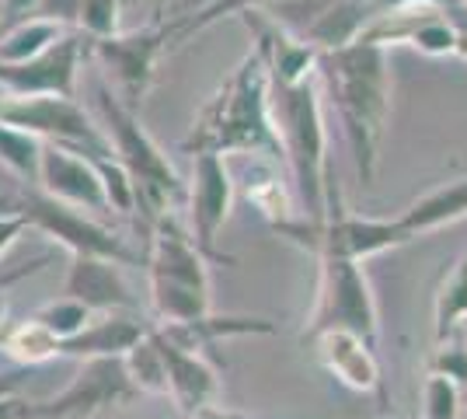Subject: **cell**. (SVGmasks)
Wrapping results in <instances>:
<instances>
[{"mask_svg":"<svg viewBox=\"0 0 467 419\" xmlns=\"http://www.w3.org/2000/svg\"><path fill=\"white\" fill-rule=\"evenodd\" d=\"M321 91L335 101L342 133L349 140L352 164L363 185H373L380 164V140L390 112V70L388 49L359 39L346 49L321 53L317 60Z\"/></svg>","mask_w":467,"mask_h":419,"instance_id":"1","label":"cell"},{"mask_svg":"<svg viewBox=\"0 0 467 419\" xmlns=\"http://www.w3.org/2000/svg\"><path fill=\"white\" fill-rule=\"evenodd\" d=\"M273 84L269 70L258 49H248V57L234 67V74L220 88L202 112L195 116L189 137L182 147L189 154H254V158H283L279 133L273 122Z\"/></svg>","mask_w":467,"mask_h":419,"instance_id":"2","label":"cell"},{"mask_svg":"<svg viewBox=\"0 0 467 419\" xmlns=\"http://www.w3.org/2000/svg\"><path fill=\"white\" fill-rule=\"evenodd\" d=\"M273 122L279 133L283 158L290 164L296 200L304 206V220H325L328 206V130L321 105V78L275 88L273 84Z\"/></svg>","mask_w":467,"mask_h":419,"instance_id":"3","label":"cell"},{"mask_svg":"<svg viewBox=\"0 0 467 419\" xmlns=\"http://www.w3.org/2000/svg\"><path fill=\"white\" fill-rule=\"evenodd\" d=\"M147 277L150 304L161 315V325L210 315V259L195 248L192 235H185L171 217H161L154 224Z\"/></svg>","mask_w":467,"mask_h":419,"instance_id":"4","label":"cell"},{"mask_svg":"<svg viewBox=\"0 0 467 419\" xmlns=\"http://www.w3.org/2000/svg\"><path fill=\"white\" fill-rule=\"evenodd\" d=\"M98 116H101V130L109 137L112 154L126 168V175L137 189V210H147L150 224L168 217V206L178 200L182 182H178L175 168L168 164V158L161 154V147L140 126L137 112L126 109L105 80L98 84Z\"/></svg>","mask_w":467,"mask_h":419,"instance_id":"5","label":"cell"},{"mask_svg":"<svg viewBox=\"0 0 467 419\" xmlns=\"http://www.w3.org/2000/svg\"><path fill=\"white\" fill-rule=\"evenodd\" d=\"M317 266V298H314L311 319L304 329V342L317 340L325 332H352L359 340L377 346L380 319H377V298L363 262L321 256Z\"/></svg>","mask_w":467,"mask_h":419,"instance_id":"6","label":"cell"},{"mask_svg":"<svg viewBox=\"0 0 467 419\" xmlns=\"http://www.w3.org/2000/svg\"><path fill=\"white\" fill-rule=\"evenodd\" d=\"M273 231L296 248L317 256V259L335 256V259L349 262H367L370 256L401 248L411 241V235L398 217H346L338 210H331L325 220L293 217L286 224H275Z\"/></svg>","mask_w":467,"mask_h":419,"instance_id":"7","label":"cell"},{"mask_svg":"<svg viewBox=\"0 0 467 419\" xmlns=\"http://www.w3.org/2000/svg\"><path fill=\"white\" fill-rule=\"evenodd\" d=\"M0 122L18 126L25 133L39 137L42 143H59L70 147L84 158L105 161L116 158L105 130L98 126L84 105L74 99H57V95H42V99H0Z\"/></svg>","mask_w":467,"mask_h":419,"instance_id":"8","label":"cell"},{"mask_svg":"<svg viewBox=\"0 0 467 419\" xmlns=\"http://www.w3.org/2000/svg\"><path fill=\"white\" fill-rule=\"evenodd\" d=\"M18 214L28 220V227H36L42 235L57 238L63 248H70L74 256H91V259H112L119 266H133L140 256L119 238L116 231L101 227L91 214L74 210L67 203H57L49 196H42L39 189H28L25 196H18Z\"/></svg>","mask_w":467,"mask_h":419,"instance_id":"9","label":"cell"},{"mask_svg":"<svg viewBox=\"0 0 467 419\" xmlns=\"http://www.w3.org/2000/svg\"><path fill=\"white\" fill-rule=\"evenodd\" d=\"M137 384L130 381V371L122 357L80 360V371L74 381L46 402L32 405L36 419H95L105 413H116L137 399Z\"/></svg>","mask_w":467,"mask_h":419,"instance_id":"10","label":"cell"},{"mask_svg":"<svg viewBox=\"0 0 467 419\" xmlns=\"http://www.w3.org/2000/svg\"><path fill=\"white\" fill-rule=\"evenodd\" d=\"M84 42H88L84 32H67L36 60L0 63V91H7V99H42V95L74 99Z\"/></svg>","mask_w":467,"mask_h":419,"instance_id":"11","label":"cell"},{"mask_svg":"<svg viewBox=\"0 0 467 419\" xmlns=\"http://www.w3.org/2000/svg\"><path fill=\"white\" fill-rule=\"evenodd\" d=\"M91 46H95L98 63L109 70V78L122 95L119 101L137 112V101L147 95V88L154 80L157 57L168 49L164 25L140 28V32H119L112 39H95Z\"/></svg>","mask_w":467,"mask_h":419,"instance_id":"12","label":"cell"},{"mask_svg":"<svg viewBox=\"0 0 467 419\" xmlns=\"http://www.w3.org/2000/svg\"><path fill=\"white\" fill-rule=\"evenodd\" d=\"M234 175L220 154H195L192 158V193H189V217H192V241L206 259L234 262L216 248L220 227L231 214Z\"/></svg>","mask_w":467,"mask_h":419,"instance_id":"13","label":"cell"},{"mask_svg":"<svg viewBox=\"0 0 467 419\" xmlns=\"http://www.w3.org/2000/svg\"><path fill=\"white\" fill-rule=\"evenodd\" d=\"M42 196L57 203H67L74 210L84 214H105L109 210V196L98 175V164L91 158H84L70 147L59 143H46L42 147V164H39V182H36Z\"/></svg>","mask_w":467,"mask_h":419,"instance_id":"14","label":"cell"},{"mask_svg":"<svg viewBox=\"0 0 467 419\" xmlns=\"http://www.w3.org/2000/svg\"><path fill=\"white\" fill-rule=\"evenodd\" d=\"M317 350V363L328 371L335 381H342L346 388L359 392V395H377V402L384 405V371L377 360V346L352 332H325L311 340Z\"/></svg>","mask_w":467,"mask_h":419,"instance_id":"15","label":"cell"},{"mask_svg":"<svg viewBox=\"0 0 467 419\" xmlns=\"http://www.w3.org/2000/svg\"><path fill=\"white\" fill-rule=\"evenodd\" d=\"M63 298L78 300L95 315L137 308V294L122 277V266L112 259H91V256H74L63 279Z\"/></svg>","mask_w":467,"mask_h":419,"instance_id":"16","label":"cell"},{"mask_svg":"<svg viewBox=\"0 0 467 419\" xmlns=\"http://www.w3.org/2000/svg\"><path fill=\"white\" fill-rule=\"evenodd\" d=\"M147 332H150V325L143 319H137L133 311H105L101 319L88 321V329L78 332L74 340L59 342V357H74V360L126 357Z\"/></svg>","mask_w":467,"mask_h":419,"instance_id":"17","label":"cell"},{"mask_svg":"<svg viewBox=\"0 0 467 419\" xmlns=\"http://www.w3.org/2000/svg\"><path fill=\"white\" fill-rule=\"evenodd\" d=\"M157 340H161V332H157ZM161 346H164V360H168V395L178 405V413L189 419L199 409L216 405L220 378H216L213 363L202 353H185V350H175L164 340H161Z\"/></svg>","mask_w":467,"mask_h":419,"instance_id":"18","label":"cell"},{"mask_svg":"<svg viewBox=\"0 0 467 419\" xmlns=\"http://www.w3.org/2000/svg\"><path fill=\"white\" fill-rule=\"evenodd\" d=\"M161 340L171 342L175 350L185 353H202L220 340H234V336H273L275 321L252 319V315H202L195 321H175V325H154Z\"/></svg>","mask_w":467,"mask_h":419,"instance_id":"19","label":"cell"},{"mask_svg":"<svg viewBox=\"0 0 467 419\" xmlns=\"http://www.w3.org/2000/svg\"><path fill=\"white\" fill-rule=\"evenodd\" d=\"M467 217V179H457L450 182V185H440V189H432L426 193L422 200H415L401 214V224H405V231L411 235V241L429 235V231H436V227H447V224H457V220Z\"/></svg>","mask_w":467,"mask_h":419,"instance_id":"20","label":"cell"},{"mask_svg":"<svg viewBox=\"0 0 467 419\" xmlns=\"http://www.w3.org/2000/svg\"><path fill=\"white\" fill-rule=\"evenodd\" d=\"M67 32L63 25L46 18H25L18 25H11L4 36H0V63H28L42 57L49 46H57Z\"/></svg>","mask_w":467,"mask_h":419,"instance_id":"21","label":"cell"},{"mask_svg":"<svg viewBox=\"0 0 467 419\" xmlns=\"http://www.w3.org/2000/svg\"><path fill=\"white\" fill-rule=\"evenodd\" d=\"M252 158V172L244 175V193H248V200L269 217V224H286L293 220L296 214L290 210V196H286V185L279 182V172H275V161L269 158Z\"/></svg>","mask_w":467,"mask_h":419,"instance_id":"22","label":"cell"},{"mask_svg":"<svg viewBox=\"0 0 467 419\" xmlns=\"http://www.w3.org/2000/svg\"><path fill=\"white\" fill-rule=\"evenodd\" d=\"M467 321V245L450 266L440 290H436V342L450 340L453 332H464Z\"/></svg>","mask_w":467,"mask_h":419,"instance_id":"23","label":"cell"},{"mask_svg":"<svg viewBox=\"0 0 467 419\" xmlns=\"http://www.w3.org/2000/svg\"><path fill=\"white\" fill-rule=\"evenodd\" d=\"M130 381L137 384L140 395H168V360H164V346L157 340L154 325L143 340L122 357Z\"/></svg>","mask_w":467,"mask_h":419,"instance_id":"24","label":"cell"},{"mask_svg":"<svg viewBox=\"0 0 467 419\" xmlns=\"http://www.w3.org/2000/svg\"><path fill=\"white\" fill-rule=\"evenodd\" d=\"M0 346H4V353L15 360L18 367H28V371L42 367L46 360L59 357V340L36 319H25L21 325L7 329L0 336Z\"/></svg>","mask_w":467,"mask_h":419,"instance_id":"25","label":"cell"},{"mask_svg":"<svg viewBox=\"0 0 467 419\" xmlns=\"http://www.w3.org/2000/svg\"><path fill=\"white\" fill-rule=\"evenodd\" d=\"M275 4H286V0H213V4H206V7H199L192 15H178L175 21H168L164 25V39L168 46H178V42H185L192 32H202V28H210L213 21H220L223 15H244V11H269Z\"/></svg>","mask_w":467,"mask_h":419,"instance_id":"26","label":"cell"},{"mask_svg":"<svg viewBox=\"0 0 467 419\" xmlns=\"http://www.w3.org/2000/svg\"><path fill=\"white\" fill-rule=\"evenodd\" d=\"M42 143L39 137L25 133L18 126L0 122V164L7 172H15L21 182H39V164H42Z\"/></svg>","mask_w":467,"mask_h":419,"instance_id":"27","label":"cell"},{"mask_svg":"<svg viewBox=\"0 0 467 419\" xmlns=\"http://www.w3.org/2000/svg\"><path fill=\"white\" fill-rule=\"evenodd\" d=\"M32 319L39 321V325H46L59 342H67L88 329V321L95 319V311H88L84 304H78V300H70V298H57V300H49V304H42Z\"/></svg>","mask_w":467,"mask_h":419,"instance_id":"28","label":"cell"},{"mask_svg":"<svg viewBox=\"0 0 467 419\" xmlns=\"http://www.w3.org/2000/svg\"><path fill=\"white\" fill-rule=\"evenodd\" d=\"M461 405H464L461 384L440 378V374H429L422 384V409L415 419H461Z\"/></svg>","mask_w":467,"mask_h":419,"instance_id":"29","label":"cell"},{"mask_svg":"<svg viewBox=\"0 0 467 419\" xmlns=\"http://www.w3.org/2000/svg\"><path fill=\"white\" fill-rule=\"evenodd\" d=\"M119 21H122V0H80L78 28L91 42L119 36Z\"/></svg>","mask_w":467,"mask_h":419,"instance_id":"30","label":"cell"},{"mask_svg":"<svg viewBox=\"0 0 467 419\" xmlns=\"http://www.w3.org/2000/svg\"><path fill=\"white\" fill-rule=\"evenodd\" d=\"M429 374H440L450 378L453 384H467V336L464 332H453L450 340H440L429 360Z\"/></svg>","mask_w":467,"mask_h":419,"instance_id":"31","label":"cell"},{"mask_svg":"<svg viewBox=\"0 0 467 419\" xmlns=\"http://www.w3.org/2000/svg\"><path fill=\"white\" fill-rule=\"evenodd\" d=\"M80 15V0H39L36 15L32 18L57 21V25H78Z\"/></svg>","mask_w":467,"mask_h":419,"instance_id":"32","label":"cell"},{"mask_svg":"<svg viewBox=\"0 0 467 419\" xmlns=\"http://www.w3.org/2000/svg\"><path fill=\"white\" fill-rule=\"evenodd\" d=\"M49 262V256H39V259H32V262H25V266H18V269H11V273H4L0 277V329H4V315H7V287L11 283H18V279H25V277H32V273H39L42 266Z\"/></svg>","mask_w":467,"mask_h":419,"instance_id":"33","label":"cell"},{"mask_svg":"<svg viewBox=\"0 0 467 419\" xmlns=\"http://www.w3.org/2000/svg\"><path fill=\"white\" fill-rule=\"evenodd\" d=\"M25 227H28V220L21 217V214H0V256L15 245V238H18Z\"/></svg>","mask_w":467,"mask_h":419,"instance_id":"34","label":"cell"},{"mask_svg":"<svg viewBox=\"0 0 467 419\" xmlns=\"http://www.w3.org/2000/svg\"><path fill=\"white\" fill-rule=\"evenodd\" d=\"M32 405H36V402L21 399V395L0 399V419H36L32 416Z\"/></svg>","mask_w":467,"mask_h":419,"instance_id":"35","label":"cell"},{"mask_svg":"<svg viewBox=\"0 0 467 419\" xmlns=\"http://www.w3.org/2000/svg\"><path fill=\"white\" fill-rule=\"evenodd\" d=\"M25 381H28V367H15V371H4V374H0V399H11V395H18Z\"/></svg>","mask_w":467,"mask_h":419,"instance_id":"36","label":"cell"},{"mask_svg":"<svg viewBox=\"0 0 467 419\" xmlns=\"http://www.w3.org/2000/svg\"><path fill=\"white\" fill-rule=\"evenodd\" d=\"M36 7H39V0H4V11H7V18H32L36 15Z\"/></svg>","mask_w":467,"mask_h":419,"instance_id":"37","label":"cell"},{"mask_svg":"<svg viewBox=\"0 0 467 419\" xmlns=\"http://www.w3.org/2000/svg\"><path fill=\"white\" fill-rule=\"evenodd\" d=\"M0 214H18V196H0Z\"/></svg>","mask_w":467,"mask_h":419,"instance_id":"38","label":"cell"},{"mask_svg":"<svg viewBox=\"0 0 467 419\" xmlns=\"http://www.w3.org/2000/svg\"><path fill=\"white\" fill-rule=\"evenodd\" d=\"M206 4H213V0H182V15H192V11L206 7Z\"/></svg>","mask_w":467,"mask_h":419,"instance_id":"39","label":"cell"}]
</instances>
